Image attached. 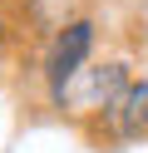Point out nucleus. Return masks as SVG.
Wrapping results in <instances>:
<instances>
[{"label": "nucleus", "instance_id": "obj_3", "mask_svg": "<svg viewBox=\"0 0 148 153\" xmlns=\"http://www.w3.org/2000/svg\"><path fill=\"white\" fill-rule=\"evenodd\" d=\"M5 40H10V30H5V20H0V50H5Z\"/></svg>", "mask_w": 148, "mask_h": 153}, {"label": "nucleus", "instance_id": "obj_1", "mask_svg": "<svg viewBox=\"0 0 148 153\" xmlns=\"http://www.w3.org/2000/svg\"><path fill=\"white\" fill-rule=\"evenodd\" d=\"M89 54H94V20H64L59 25V35L49 40V54H45V84H49V99L64 104L69 84L84 74Z\"/></svg>", "mask_w": 148, "mask_h": 153}, {"label": "nucleus", "instance_id": "obj_2", "mask_svg": "<svg viewBox=\"0 0 148 153\" xmlns=\"http://www.w3.org/2000/svg\"><path fill=\"white\" fill-rule=\"evenodd\" d=\"M114 123V138H143L148 133V79H133V89L118 99L114 114H104Z\"/></svg>", "mask_w": 148, "mask_h": 153}]
</instances>
